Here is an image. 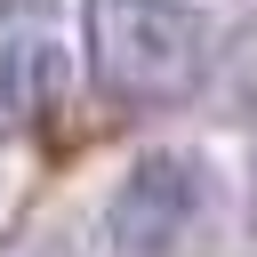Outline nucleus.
<instances>
[{
  "mask_svg": "<svg viewBox=\"0 0 257 257\" xmlns=\"http://www.w3.org/2000/svg\"><path fill=\"white\" fill-rule=\"evenodd\" d=\"M217 96H225V112H257V32L225 56V80H217Z\"/></svg>",
  "mask_w": 257,
  "mask_h": 257,
  "instance_id": "20e7f679",
  "label": "nucleus"
},
{
  "mask_svg": "<svg viewBox=\"0 0 257 257\" xmlns=\"http://www.w3.org/2000/svg\"><path fill=\"white\" fill-rule=\"evenodd\" d=\"M64 104V56L56 40H8L0 48V137L40 128Z\"/></svg>",
  "mask_w": 257,
  "mask_h": 257,
  "instance_id": "7ed1b4c3",
  "label": "nucleus"
},
{
  "mask_svg": "<svg viewBox=\"0 0 257 257\" xmlns=\"http://www.w3.org/2000/svg\"><path fill=\"white\" fill-rule=\"evenodd\" d=\"M88 32V64L112 96H177L201 72V16L185 0H88L80 8Z\"/></svg>",
  "mask_w": 257,
  "mask_h": 257,
  "instance_id": "f257e3e1",
  "label": "nucleus"
},
{
  "mask_svg": "<svg viewBox=\"0 0 257 257\" xmlns=\"http://www.w3.org/2000/svg\"><path fill=\"white\" fill-rule=\"evenodd\" d=\"M104 233L120 257H209L217 241V177L193 153H145L112 185Z\"/></svg>",
  "mask_w": 257,
  "mask_h": 257,
  "instance_id": "f03ea898",
  "label": "nucleus"
},
{
  "mask_svg": "<svg viewBox=\"0 0 257 257\" xmlns=\"http://www.w3.org/2000/svg\"><path fill=\"white\" fill-rule=\"evenodd\" d=\"M249 193H257V161H249Z\"/></svg>",
  "mask_w": 257,
  "mask_h": 257,
  "instance_id": "39448f33",
  "label": "nucleus"
}]
</instances>
